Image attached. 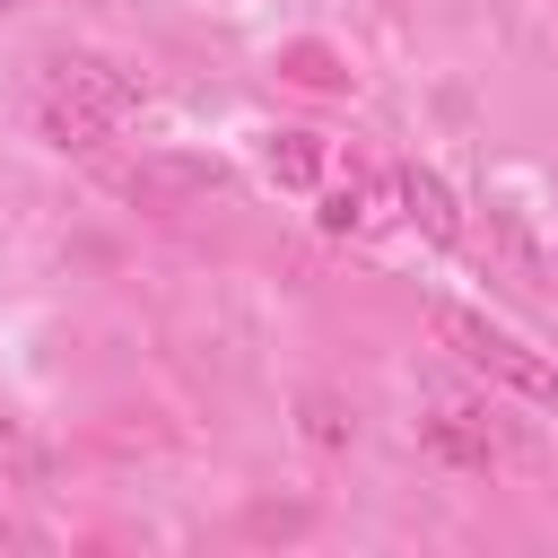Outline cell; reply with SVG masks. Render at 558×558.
<instances>
[{
  "label": "cell",
  "mask_w": 558,
  "mask_h": 558,
  "mask_svg": "<svg viewBox=\"0 0 558 558\" xmlns=\"http://www.w3.org/2000/svg\"><path fill=\"white\" fill-rule=\"evenodd\" d=\"M427 323H436V340L471 366V375H488L497 392H514V401H558V366L532 349V340H514L506 323H488L480 305H462V296H436L427 305Z\"/></svg>",
  "instance_id": "obj_1"
},
{
  "label": "cell",
  "mask_w": 558,
  "mask_h": 558,
  "mask_svg": "<svg viewBox=\"0 0 558 558\" xmlns=\"http://www.w3.org/2000/svg\"><path fill=\"white\" fill-rule=\"evenodd\" d=\"M35 87H44V96H70V105H87V113H105V122H122V113L140 105V87H131L113 61H96V52H70V44L35 52Z\"/></svg>",
  "instance_id": "obj_2"
},
{
  "label": "cell",
  "mask_w": 558,
  "mask_h": 558,
  "mask_svg": "<svg viewBox=\"0 0 558 558\" xmlns=\"http://www.w3.org/2000/svg\"><path fill=\"white\" fill-rule=\"evenodd\" d=\"M209 192H227V166H218V157L148 148V157L131 166V201H148V209H192V201H209Z\"/></svg>",
  "instance_id": "obj_3"
},
{
  "label": "cell",
  "mask_w": 558,
  "mask_h": 558,
  "mask_svg": "<svg viewBox=\"0 0 558 558\" xmlns=\"http://www.w3.org/2000/svg\"><path fill=\"white\" fill-rule=\"evenodd\" d=\"M392 201L410 209V227H427V244H462V209H453L445 174H427V166H392Z\"/></svg>",
  "instance_id": "obj_4"
},
{
  "label": "cell",
  "mask_w": 558,
  "mask_h": 558,
  "mask_svg": "<svg viewBox=\"0 0 558 558\" xmlns=\"http://www.w3.org/2000/svg\"><path fill=\"white\" fill-rule=\"evenodd\" d=\"M497 410H436L427 418V453L436 462H453V471H488L497 462V427H488Z\"/></svg>",
  "instance_id": "obj_5"
},
{
  "label": "cell",
  "mask_w": 558,
  "mask_h": 558,
  "mask_svg": "<svg viewBox=\"0 0 558 558\" xmlns=\"http://www.w3.org/2000/svg\"><path fill=\"white\" fill-rule=\"evenodd\" d=\"M480 227H488V253H497L523 288H541V279H549V253H541V235L523 227V209H514V201H480Z\"/></svg>",
  "instance_id": "obj_6"
},
{
  "label": "cell",
  "mask_w": 558,
  "mask_h": 558,
  "mask_svg": "<svg viewBox=\"0 0 558 558\" xmlns=\"http://www.w3.org/2000/svg\"><path fill=\"white\" fill-rule=\"evenodd\" d=\"M296 427H305V445H314V453H349L357 410H349L331 384H305V392H296Z\"/></svg>",
  "instance_id": "obj_7"
},
{
  "label": "cell",
  "mask_w": 558,
  "mask_h": 558,
  "mask_svg": "<svg viewBox=\"0 0 558 558\" xmlns=\"http://www.w3.org/2000/svg\"><path fill=\"white\" fill-rule=\"evenodd\" d=\"M262 166H270V183L314 192V183H323V140H314V131H270V140H262Z\"/></svg>",
  "instance_id": "obj_8"
},
{
  "label": "cell",
  "mask_w": 558,
  "mask_h": 558,
  "mask_svg": "<svg viewBox=\"0 0 558 558\" xmlns=\"http://www.w3.org/2000/svg\"><path fill=\"white\" fill-rule=\"evenodd\" d=\"M44 131H52V148H78V157H96L105 148V113H87V105H70V96H44Z\"/></svg>",
  "instance_id": "obj_9"
},
{
  "label": "cell",
  "mask_w": 558,
  "mask_h": 558,
  "mask_svg": "<svg viewBox=\"0 0 558 558\" xmlns=\"http://www.w3.org/2000/svg\"><path fill=\"white\" fill-rule=\"evenodd\" d=\"M17 480H44V445H35L26 418L0 410V488H17Z\"/></svg>",
  "instance_id": "obj_10"
},
{
  "label": "cell",
  "mask_w": 558,
  "mask_h": 558,
  "mask_svg": "<svg viewBox=\"0 0 558 558\" xmlns=\"http://www.w3.org/2000/svg\"><path fill=\"white\" fill-rule=\"evenodd\" d=\"M314 218H323V235H357V227H366V192H357V183H340V192H323V209H314Z\"/></svg>",
  "instance_id": "obj_11"
},
{
  "label": "cell",
  "mask_w": 558,
  "mask_h": 558,
  "mask_svg": "<svg viewBox=\"0 0 558 558\" xmlns=\"http://www.w3.org/2000/svg\"><path fill=\"white\" fill-rule=\"evenodd\" d=\"M26 541H35V532H26V523H9V514H0V549H26Z\"/></svg>",
  "instance_id": "obj_12"
},
{
  "label": "cell",
  "mask_w": 558,
  "mask_h": 558,
  "mask_svg": "<svg viewBox=\"0 0 558 558\" xmlns=\"http://www.w3.org/2000/svg\"><path fill=\"white\" fill-rule=\"evenodd\" d=\"M0 9H9V0H0Z\"/></svg>",
  "instance_id": "obj_13"
}]
</instances>
